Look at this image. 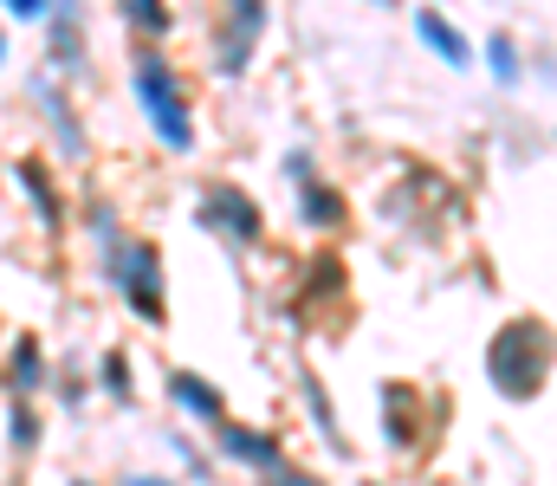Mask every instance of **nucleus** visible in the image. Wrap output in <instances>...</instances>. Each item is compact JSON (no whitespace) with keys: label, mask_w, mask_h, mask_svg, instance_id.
Instances as JSON below:
<instances>
[{"label":"nucleus","mask_w":557,"mask_h":486,"mask_svg":"<svg viewBox=\"0 0 557 486\" xmlns=\"http://www.w3.org/2000/svg\"><path fill=\"white\" fill-rule=\"evenodd\" d=\"M201 227L221 234V240H234V247H253L267 234V214H260V201L240 182H208L201 188Z\"/></svg>","instance_id":"nucleus-3"},{"label":"nucleus","mask_w":557,"mask_h":486,"mask_svg":"<svg viewBox=\"0 0 557 486\" xmlns=\"http://www.w3.org/2000/svg\"><path fill=\"white\" fill-rule=\"evenodd\" d=\"M13 182L33 195V208H39L46 221H65V201H59V188H52V175H46V162H39V157L13 162Z\"/></svg>","instance_id":"nucleus-9"},{"label":"nucleus","mask_w":557,"mask_h":486,"mask_svg":"<svg viewBox=\"0 0 557 486\" xmlns=\"http://www.w3.org/2000/svg\"><path fill=\"white\" fill-rule=\"evenodd\" d=\"M169 389H175L195 415H214V422H221V402H214V389H208L201 376H169Z\"/></svg>","instance_id":"nucleus-11"},{"label":"nucleus","mask_w":557,"mask_h":486,"mask_svg":"<svg viewBox=\"0 0 557 486\" xmlns=\"http://www.w3.org/2000/svg\"><path fill=\"white\" fill-rule=\"evenodd\" d=\"M383 7H389V0H383Z\"/></svg>","instance_id":"nucleus-14"},{"label":"nucleus","mask_w":557,"mask_h":486,"mask_svg":"<svg viewBox=\"0 0 557 486\" xmlns=\"http://www.w3.org/2000/svg\"><path fill=\"white\" fill-rule=\"evenodd\" d=\"M117 286L131 292L143 319H162V253L149 240H124L117 247Z\"/></svg>","instance_id":"nucleus-4"},{"label":"nucleus","mask_w":557,"mask_h":486,"mask_svg":"<svg viewBox=\"0 0 557 486\" xmlns=\"http://www.w3.org/2000/svg\"><path fill=\"white\" fill-rule=\"evenodd\" d=\"M292 195H298L305 227H318V234H324V227H337V221H344V195H337L318 169H311V175H298V188H292Z\"/></svg>","instance_id":"nucleus-6"},{"label":"nucleus","mask_w":557,"mask_h":486,"mask_svg":"<svg viewBox=\"0 0 557 486\" xmlns=\"http://www.w3.org/2000/svg\"><path fill=\"white\" fill-rule=\"evenodd\" d=\"M486 78L499 91H519L525 85V46L512 33H486Z\"/></svg>","instance_id":"nucleus-8"},{"label":"nucleus","mask_w":557,"mask_h":486,"mask_svg":"<svg viewBox=\"0 0 557 486\" xmlns=\"http://www.w3.org/2000/svg\"><path fill=\"white\" fill-rule=\"evenodd\" d=\"M7 52H13V39H7V26H0V65H7Z\"/></svg>","instance_id":"nucleus-13"},{"label":"nucleus","mask_w":557,"mask_h":486,"mask_svg":"<svg viewBox=\"0 0 557 486\" xmlns=\"http://www.w3.org/2000/svg\"><path fill=\"white\" fill-rule=\"evenodd\" d=\"M221 441H227V454H234V461H253V468H278V448L267 441V435H247V428H227V422H221Z\"/></svg>","instance_id":"nucleus-10"},{"label":"nucleus","mask_w":557,"mask_h":486,"mask_svg":"<svg viewBox=\"0 0 557 486\" xmlns=\"http://www.w3.org/2000/svg\"><path fill=\"white\" fill-rule=\"evenodd\" d=\"M267 26H273V0H221V33H214V65L227 78L253 72L260 46H267Z\"/></svg>","instance_id":"nucleus-2"},{"label":"nucleus","mask_w":557,"mask_h":486,"mask_svg":"<svg viewBox=\"0 0 557 486\" xmlns=\"http://www.w3.org/2000/svg\"><path fill=\"white\" fill-rule=\"evenodd\" d=\"M416 39L441 59V65H447V72H473V59H480V46H473V39H467L441 7H416Z\"/></svg>","instance_id":"nucleus-5"},{"label":"nucleus","mask_w":557,"mask_h":486,"mask_svg":"<svg viewBox=\"0 0 557 486\" xmlns=\"http://www.w3.org/2000/svg\"><path fill=\"white\" fill-rule=\"evenodd\" d=\"M0 7H7V20H26V26L52 13V0H0Z\"/></svg>","instance_id":"nucleus-12"},{"label":"nucleus","mask_w":557,"mask_h":486,"mask_svg":"<svg viewBox=\"0 0 557 486\" xmlns=\"http://www.w3.org/2000/svg\"><path fill=\"white\" fill-rule=\"evenodd\" d=\"M131 91H137L156 144L175 150V157H188V150H195V111H188L182 72H175V59H169L162 46H137V52H131Z\"/></svg>","instance_id":"nucleus-1"},{"label":"nucleus","mask_w":557,"mask_h":486,"mask_svg":"<svg viewBox=\"0 0 557 486\" xmlns=\"http://www.w3.org/2000/svg\"><path fill=\"white\" fill-rule=\"evenodd\" d=\"M117 13H124V33H137L143 46H169V33H175L169 0H117Z\"/></svg>","instance_id":"nucleus-7"}]
</instances>
